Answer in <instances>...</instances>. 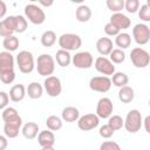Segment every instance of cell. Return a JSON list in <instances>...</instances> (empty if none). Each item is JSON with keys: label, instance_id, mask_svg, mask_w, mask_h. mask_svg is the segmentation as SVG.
<instances>
[{"label": "cell", "instance_id": "obj_1", "mask_svg": "<svg viewBox=\"0 0 150 150\" xmlns=\"http://www.w3.org/2000/svg\"><path fill=\"white\" fill-rule=\"evenodd\" d=\"M36 69L39 75L48 77L55 70V60L50 54H41L36 60Z\"/></svg>", "mask_w": 150, "mask_h": 150}, {"label": "cell", "instance_id": "obj_2", "mask_svg": "<svg viewBox=\"0 0 150 150\" xmlns=\"http://www.w3.org/2000/svg\"><path fill=\"white\" fill-rule=\"evenodd\" d=\"M59 46L61 49L67 50V52H71V50H77L81 46H82V39L80 35L74 34V33H66L62 34L59 40Z\"/></svg>", "mask_w": 150, "mask_h": 150}, {"label": "cell", "instance_id": "obj_3", "mask_svg": "<svg viewBox=\"0 0 150 150\" xmlns=\"http://www.w3.org/2000/svg\"><path fill=\"white\" fill-rule=\"evenodd\" d=\"M142 122H143V118H142V115L139 112V110L137 109H131L129 110V112L127 114V117L124 120V124L123 127L125 128V130L130 134H135L137 131L141 130L142 128Z\"/></svg>", "mask_w": 150, "mask_h": 150}, {"label": "cell", "instance_id": "obj_4", "mask_svg": "<svg viewBox=\"0 0 150 150\" xmlns=\"http://www.w3.org/2000/svg\"><path fill=\"white\" fill-rule=\"evenodd\" d=\"M16 64L21 73L23 74H30L35 68L34 56L28 50H21L16 55Z\"/></svg>", "mask_w": 150, "mask_h": 150}, {"label": "cell", "instance_id": "obj_5", "mask_svg": "<svg viewBox=\"0 0 150 150\" xmlns=\"http://www.w3.org/2000/svg\"><path fill=\"white\" fill-rule=\"evenodd\" d=\"M25 16L26 19H28L29 22L34 25H42L46 20V14L43 9L35 4H29L25 6Z\"/></svg>", "mask_w": 150, "mask_h": 150}, {"label": "cell", "instance_id": "obj_6", "mask_svg": "<svg viewBox=\"0 0 150 150\" xmlns=\"http://www.w3.org/2000/svg\"><path fill=\"white\" fill-rule=\"evenodd\" d=\"M130 60L136 68H145L150 63V54L142 47H135L130 52Z\"/></svg>", "mask_w": 150, "mask_h": 150}, {"label": "cell", "instance_id": "obj_7", "mask_svg": "<svg viewBox=\"0 0 150 150\" xmlns=\"http://www.w3.org/2000/svg\"><path fill=\"white\" fill-rule=\"evenodd\" d=\"M132 38L139 46H144L150 40V28L145 23H137L132 28Z\"/></svg>", "mask_w": 150, "mask_h": 150}, {"label": "cell", "instance_id": "obj_8", "mask_svg": "<svg viewBox=\"0 0 150 150\" xmlns=\"http://www.w3.org/2000/svg\"><path fill=\"white\" fill-rule=\"evenodd\" d=\"M43 89L50 97H57L62 91V83L57 76L50 75L43 81Z\"/></svg>", "mask_w": 150, "mask_h": 150}, {"label": "cell", "instance_id": "obj_9", "mask_svg": "<svg viewBox=\"0 0 150 150\" xmlns=\"http://www.w3.org/2000/svg\"><path fill=\"white\" fill-rule=\"evenodd\" d=\"M71 63L79 69H89L94 63V57L89 52H79L71 56Z\"/></svg>", "mask_w": 150, "mask_h": 150}, {"label": "cell", "instance_id": "obj_10", "mask_svg": "<svg viewBox=\"0 0 150 150\" xmlns=\"http://www.w3.org/2000/svg\"><path fill=\"white\" fill-rule=\"evenodd\" d=\"M89 88L97 93H107L111 88V80L108 76H94L89 81Z\"/></svg>", "mask_w": 150, "mask_h": 150}, {"label": "cell", "instance_id": "obj_11", "mask_svg": "<svg viewBox=\"0 0 150 150\" xmlns=\"http://www.w3.org/2000/svg\"><path fill=\"white\" fill-rule=\"evenodd\" d=\"M114 104L109 97H102L96 105V116L98 118H109L112 115Z\"/></svg>", "mask_w": 150, "mask_h": 150}, {"label": "cell", "instance_id": "obj_12", "mask_svg": "<svg viewBox=\"0 0 150 150\" xmlns=\"http://www.w3.org/2000/svg\"><path fill=\"white\" fill-rule=\"evenodd\" d=\"M100 123V118L96 116V114H86L77 120V127L82 131H89L95 129Z\"/></svg>", "mask_w": 150, "mask_h": 150}, {"label": "cell", "instance_id": "obj_13", "mask_svg": "<svg viewBox=\"0 0 150 150\" xmlns=\"http://www.w3.org/2000/svg\"><path fill=\"white\" fill-rule=\"evenodd\" d=\"M94 66H95V69L100 74H102L103 76H108L109 77L110 75H112L115 73V66H114V63L109 59H107L104 56H98L95 60Z\"/></svg>", "mask_w": 150, "mask_h": 150}, {"label": "cell", "instance_id": "obj_14", "mask_svg": "<svg viewBox=\"0 0 150 150\" xmlns=\"http://www.w3.org/2000/svg\"><path fill=\"white\" fill-rule=\"evenodd\" d=\"M109 22L115 25L120 29V32L123 30V29H128L131 26V20L123 13H114L110 16V21Z\"/></svg>", "mask_w": 150, "mask_h": 150}, {"label": "cell", "instance_id": "obj_15", "mask_svg": "<svg viewBox=\"0 0 150 150\" xmlns=\"http://www.w3.org/2000/svg\"><path fill=\"white\" fill-rule=\"evenodd\" d=\"M14 70V56L9 52H0V74Z\"/></svg>", "mask_w": 150, "mask_h": 150}, {"label": "cell", "instance_id": "obj_16", "mask_svg": "<svg viewBox=\"0 0 150 150\" xmlns=\"http://www.w3.org/2000/svg\"><path fill=\"white\" fill-rule=\"evenodd\" d=\"M14 32V15H9L2 21H0V36L4 39L13 35Z\"/></svg>", "mask_w": 150, "mask_h": 150}, {"label": "cell", "instance_id": "obj_17", "mask_svg": "<svg viewBox=\"0 0 150 150\" xmlns=\"http://www.w3.org/2000/svg\"><path fill=\"white\" fill-rule=\"evenodd\" d=\"M112 40L110 38H100L97 41H96V49L97 52L102 55V56H107L111 53V50L114 49L112 48Z\"/></svg>", "mask_w": 150, "mask_h": 150}, {"label": "cell", "instance_id": "obj_18", "mask_svg": "<svg viewBox=\"0 0 150 150\" xmlns=\"http://www.w3.org/2000/svg\"><path fill=\"white\" fill-rule=\"evenodd\" d=\"M38 143L41 148L53 146L55 143V136L50 130H42L38 134Z\"/></svg>", "mask_w": 150, "mask_h": 150}, {"label": "cell", "instance_id": "obj_19", "mask_svg": "<svg viewBox=\"0 0 150 150\" xmlns=\"http://www.w3.org/2000/svg\"><path fill=\"white\" fill-rule=\"evenodd\" d=\"M8 96H9V100L13 101V102H21L25 98V96H26V88H25V86L21 84V83L13 86L11 88V90H9Z\"/></svg>", "mask_w": 150, "mask_h": 150}, {"label": "cell", "instance_id": "obj_20", "mask_svg": "<svg viewBox=\"0 0 150 150\" xmlns=\"http://www.w3.org/2000/svg\"><path fill=\"white\" fill-rule=\"evenodd\" d=\"M21 132L25 138L27 139H33L38 136V134L40 132L39 131V125L38 123L35 122H27L22 125V129H21Z\"/></svg>", "mask_w": 150, "mask_h": 150}, {"label": "cell", "instance_id": "obj_21", "mask_svg": "<svg viewBox=\"0 0 150 150\" xmlns=\"http://www.w3.org/2000/svg\"><path fill=\"white\" fill-rule=\"evenodd\" d=\"M43 94V87L39 82H30L26 88V95L32 100H38Z\"/></svg>", "mask_w": 150, "mask_h": 150}, {"label": "cell", "instance_id": "obj_22", "mask_svg": "<svg viewBox=\"0 0 150 150\" xmlns=\"http://www.w3.org/2000/svg\"><path fill=\"white\" fill-rule=\"evenodd\" d=\"M75 18L79 22H88L91 18V9L87 5H80L75 11Z\"/></svg>", "mask_w": 150, "mask_h": 150}, {"label": "cell", "instance_id": "obj_23", "mask_svg": "<svg viewBox=\"0 0 150 150\" xmlns=\"http://www.w3.org/2000/svg\"><path fill=\"white\" fill-rule=\"evenodd\" d=\"M61 117H62L61 120H63L66 122H69V123L76 122L80 117V111L75 107H66L61 112Z\"/></svg>", "mask_w": 150, "mask_h": 150}, {"label": "cell", "instance_id": "obj_24", "mask_svg": "<svg viewBox=\"0 0 150 150\" xmlns=\"http://www.w3.org/2000/svg\"><path fill=\"white\" fill-rule=\"evenodd\" d=\"M56 60V63L60 66V67H68L70 63H71V55L69 52L67 50H63V49H59L55 54V59Z\"/></svg>", "mask_w": 150, "mask_h": 150}, {"label": "cell", "instance_id": "obj_25", "mask_svg": "<svg viewBox=\"0 0 150 150\" xmlns=\"http://www.w3.org/2000/svg\"><path fill=\"white\" fill-rule=\"evenodd\" d=\"M135 97V91L131 87L129 86H124L122 88H120L118 90V98L122 103H130L134 101Z\"/></svg>", "mask_w": 150, "mask_h": 150}, {"label": "cell", "instance_id": "obj_26", "mask_svg": "<svg viewBox=\"0 0 150 150\" xmlns=\"http://www.w3.org/2000/svg\"><path fill=\"white\" fill-rule=\"evenodd\" d=\"M115 43L118 49H127L131 45V35L128 33H118L115 38Z\"/></svg>", "mask_w": 150, "mask_h": 150}, {"label": "cell", "instance_id": "obj_27", "mask_svg": "<svg viewBox=\"0 0 150 150\" xmlns=\"http://www.w3.org/2000/svg\"><path fill=\"white\" fill-rule=\"evenodd\" d=\"M111 76H112L110 79L111 80V84H114V86H116L118 88H122V87L127 86L128 82H129L128 75L125 73H123V71H115Z\"/></svg>", "mask_w": 150, "mask_h": 150}, {"label": "cell", "instance_id": "obj_28", "mask_svg": "<svg viewBox=\"0 0 150 150\" xmlns=\"http://www.w3.org/2000/svg\"><path fill=\"white\" fill-rule=\"evenodd\" d=\"M19 43H20V42H19V39H18L15 35L7 36V38H5L4 41H2V46H4L5 50H6V52H9V53L16 50V49L19 48Z\"/></svg>", "mask_w": 150, "mask_h": 150}, {"label": "cell", "instance_id": "obj_29", "mask_svg": "<svg viewBox=\"0 0 150 150\" xmlns=\"http://www.w3.org/2000/svg\"><path fill=\"white\" fill-rule=\"evenodd\" d=\"M41 45L43 47H52L55 42H56V34L53 30H46L42 33L41 38H40Z\"/></svg>", "mask_w": 150, "mask_h": 150}, {"label": "cell", "instance_id": "obj_30", "mask_svg": "<svg viewBox=\"0 0 150 150\" xmlns=\"http://www.w3.org/2000/svg\"><path fill=\"white\" fill-rule=\"evenodd\" d=\"M46 125H47L48 130H50V131H57V130H60L62 128V120L59 116L50 115L46 120Z\"/></svg>", "mask_w": 150, "mask_h": 150}, {"label": "cell", "instance_id": "obj_31", "mask_svg": "<svg viewBox=\"0 0 150 150\" xmlns=\"http://www.w3.org/2000/svg\"><path fill=\"white\" fill-rule=\"evenodd\" d=\"M27 19L22 15H14V32L23 33L27 29Z\"/></svg>", "mask_w": 150, "mask_h": 150}, {"label": "cell", "instance_id": "obj_32", "mask_svg": "<svg viewBox=\"0 0 150 150\" xmlns=\"http://www.w3.org/2000/svg\"><path fill=\"white\" fill-rule=\"evenodd\" d=\"M114 131L116 130H120L123 128V124H124V120L120 116V115H111L109 118H108V123H107Z\"/></svg>", "mask_w": 150, "mask_h": 150}, {"label": "cell", "instance_id": "obj_33", "mask_svg": "<svg viewBox=\"0 0 150 150\" xmlns=\"http://www.w3.org/2000/svg\"><path fill=\"white\" fill-rule=\"evenodd\" d=\"M20 127L12 124V123H5L4 124V134L7 138H15L19 135Z\"/></svg>", "mask_w": 150, "mask_h": 150}, {"label": "cell", "instance_id": "obj_34", "mask_svg": "<svg viewBox=\"0 0 150 150\" xmlns=\"http://www.w3.org/2000/svg\"><path fill=\"white\" fill-rule=\"evenodd\" d=\"M109 56H110L109 60L112 63H116V64H120V63L124 62V60H125V53H124V50L118 49V48L112 49L111 53L109 54Z\"/></svg>", "mask_w": 150, "mask_h": 150}, {"label": "cell", "instance_id": "obj_35", "mask_svg": "<svg viewBox=\"0 0 150 150\" xmlns=\"http://www.w3.org/2000/svg\"><path fill=\"white\" fill-rule=\"evenodd\" d=\"M105 5L111 12L121 13V11L124 8V0H107Z\"/></svg>", "mask_w": 150, "mask_h": 150}, {"label": "cell", "instance_id": "obj_36", "mask_svg": "<svg viewBox=\"0 0 150 150\" xmlns=\"http://www.w3.org/2000/svg\"><path fill=\"white\" fill-rule=\"evenodd\" d=\"M19 115V112H18V110L15 109V108H13V107H6L4 110H2V120H4V122H8V121H11V120H13L14 117H16Z\"/></svg>", "mask_w": 150, "mask_h": 150}, {"label": "cell", "instance_id": "obj_37", "mask_svg": "<svg viewBox=\"0 0 150 150\" xmlns=\"http://www.w3.org/2000/svg\"><path fill=\"white\" fill-rule=\"evenodd\" d=\"M138 16L141 20H143L145 22L150 21V7H149L148 2H145L141 6V9H138Z\"/></svg>", "mask_w": 150, "mask_h": 150}, {"label": "cell", "instance_id": "obj_38", "mask_svg": "<svg viewBox=\"0 0 150 150\" xmlns=\"http://www.w3.org/2000/svg\"><path fill=\"white\" fill-rule=\"evenodd\" d=\"M124 8L128 13H136L139 9V1L138 0H127L124 1Z\"/></svg>", "mask_w": 150, "mask_h": 150}, {"label": "cell", "instance_id": "obj_39", "mask_svg": "<svg viewBox=\"0 0 150 150\" xmlns=\"http://www.w3.org/2000/svg\"><path fill=\"white\" fill-rule=\"evenodd\" d=\"M0 80L4 84H11L14 80H15V71L14 70H9V71H5L0 74Z\"/></svg>", "mask_w": 150, "mask_h": 150}, {"label": "cell", "instance_id": "obj_40", "mask_svg": "<svg viewBox=\"0 0 150 150\" xmlns=\"http://www.w3.org/2000/svg\"><path fill=\"white\" fill-rule=\"evenodd\" d=\"M114 130L108 125V124H103L102 127H100V130H98V134L101 137L103 138H110L112 135H114Z\"/></svg>", "mask_w": 150, "mask_h": 150}, {"label": "cell", "instance_id": "obj_41", "mask_svg": "<svg viewBox=\"0 0 150 150\" xmlns=\"http://www.w3.org/2000/svg\"><path fill=\"white\" fill-rule=\"evenodd\" d=\"M104 33H105L108 36H116V35L120 33V29H118L115 25H112L111 22H108V23H105V26H104Z\"/></svg>", "mask_w": 150, "mask_h": 150}, {"label": "cell", "instance_id": "obj_42", "mask_svg": "<svg viewBox=\"0 0 150 150\" xmlns=\"http://www.w3.org/2000/svg\"><path fill=\"white\" fill-rule=\"evenodd\" d=\"M100 150H121V146L112 141H105L100 145Z\"/></svg>", "mask_w": 150, "mask_h": 150}, {"label": "cell", "instance_id": "obj_43", "mask_svg": "<svg viewBox=\"0 0 150 150\" xmlns=\"http://www.w3.org/2000/svg\"><path fill=\"white\" fill-rule=\"evenodd\" d=\"M9 102V96L5 91H0V110H4Z\"/></svg>", "mask_w": 150, "mask_h": 150}, {"label": "cell", "instance_id": "obj_44", "mask_svg": "<svg viewBox=\"0 0 150 150\" xmlns=\"http://www.w3.org/2000/svg\"><path fill=\"white\" fill-rule=\"evenodd\" d=\"M8 146V141L6 136L0 135V150H6V148Z\"/></svg>", "mask_w": 150, "mask_h": 150}, {"label": "cell", "instance_id": "obj_45", "mask_svg": "<svg viewBox=\"0 0 150 150\" xmlns=\"http://www.w3.org/2000/svg\"><path fill=\"white\" fill-rule=\"evenodd\" d=\"M7 13V6L5 4V1L0 0V19H2Z\"/></svg>", "mask_w": 150, "mask_h": 150}, {"label": "cell", "instance_id": "obj_46", "mask_svg": "<svg viewBox=\"0 0 150 150\" xmlns=\"http://www.w3.org/2000/svg\"><path fill=\"white\" fill-rule=\"evenodd\" d=\"M149 123H150V116H146L145 120L142 122V124H144V128H145V131L149 134L150 132V128H149Z\"/></svg>", "mask_w": 150, "mask_h": 150}, {"label": "cell", "instance_id": "obj_47", "mask_svg": "<svg viewBox=\"0 0 150 150\" xmlns=\"http://www.w3.org/2000/svg\"><path fill=\"white\" fill-rule=\"evenodd\" d=\"M39 4H40L41 6L49 7V6H52V5L54 4V1H53V0H49V1H43V0H40V1H39Z\"/></svg>", "mask_w": 150, "mask_h": 150}, {"label": "cell", "instance_id": "obj_48", "mask_svg": "<svg viewBox=\"0 0 150 150\" xmlns=\"http://www.w3.org/2000/svg\"><path fill=\"white\" fill-rule=\"evenodd\" d=\"M41 150H55L53 146H46V148H41Z\"/></svg>", "mask_w": 150, "mask_h": 150}]
</instances>
